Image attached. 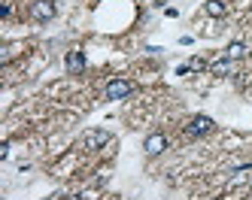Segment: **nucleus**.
Listing matches in <instances>:
<instances>
[{
  "label": "nucleus",
  "instance_id": "nucleus-1",
  "mask_svg": "<svg viewBox=\"0 0 252 200\" xmlns=\"http://www.w3.org/2000/svg\"><path fill=\"white\" fill-rule=\"evenodd\" d=\"M131 91H134V82L119 76V79H110V82H106V88H103V97H106V100H125V97L131 94Z\"/></svg>",
  "mask_w": 252,
  "mask_h": 200
},
{
  "label": "nucleus",
  "instance_id": "nucleus-2",
  "mask_svg": "<svg viewBox=\"0 0 252 200\" xmlns=\"http://www.w3.org/2000/svg\"><path fill=\"white\" fill-rule=\"evenodd\" d=\"M110 140H113L110 131L92 127V131H85V134H82V149H85V152H97V149H103V145L110 143Z\"/></svg>",
  "mask_w": 252,
  "mask_h": 200
},
{
  "label": "nucleus",
  "instance_id": "nucleus-3",
  "mask_svg": "<svg viewBox=\"0 0 252 200\" xmlns=\"http://www.w3.org/2000/svg\"><path fill=\"white\" fill-rule=\"evenodd\" d=\"M55 15H58L55 0H33L31 3V18L33 22H52Z\"/></svg>",
  "mask_w": 252,
  "mask_h": 200
},
{
  "label": "nucleus",
  "instance_id": "nucleus-4",
  "mask_svg": "<svg viewBox=\"0 0 252 200\" xmlns=\"http://www.w3.org/2000/svg\"><path fill=\"white\" fill-rule=\"evenodd\" d=\"M213 127H216V124H213V118H210V115H194V118L186 124V134L197 140V137H207Z\"/></svg>",
  "mask_w": 252,
  "mask_h": 200
},
{
  "label": "nucleus",
  "instance_id": "nucleus-5",
  "mask_svg": "<svg viewBox=\"0 0 252 200\" xmlns=\"http://www.w3.org/2000/svg\"><path fill=\"white\" fill-rule=\"evenodd\" d=\"M64 67H67V73H70V76H79V73L85 70V55H82L79 49L67 52V58H64Z\"/></svg>",
  "mask_w": 252,
  "mask_h": 200
},
{
  "label": "nucleus",
  "instance_id": "nucleus-6",
  "mask_svg": "<svg viewBox=\"0 0 252 200\" xmlns=\"http://www.w3.org/2000/svg\"><path fill=\"white\" fill-rule=\"evenodd\" d=\"M143 149H146V155H161V152H164L167 149V137L164 134H149L146 137V143H143Z\"/></svg>",
  "mask_w": 252,
  "mask_h": 200
},
{
  "label": "nucleus",
  "instance_id": "nucleus-7",
  "mask_svg": "<svg viewBox=\"0 0 252 200\" xmlns=\"http://www.w3.org/2000/svg\"><path fill=\"white\" fill-rule=\"evenodd\" d=\"M231 70H234V61L231 58H216L210 64V73L213 76H231Z\"/></svg>",
  "mask_w": 252,
  "mask_h": 200
},
{
  "label": "nucleus",
  "instance_id": "nucleus-8",
  "mask_svg": "<svg viewBox=\"0 0 252 200\" xmlns=\"http://www.w3.org/2000/svg\"><path fill=\"white\" fill-rule=\"evenodd\" d=\"M246 55V43H240V40H234L228 49H225V58H231V61H240Z\"/></svg>",
  "mask_w": 252,
  "mask_h": 200
},
{
  "label": "nucleus",
  "instance_id": "nucleus-9",
  "mask_svg": "<svg viewBox=\"0 0 252 200\" xmlns=\"http://www.w3.org/2000/svg\"><path fill=\"white\" fill-rule=\"evenodd\" d=\"M204 9H207L213 18H222V15H225V3H222V0H207Z\"/></svg>",
  "mask_w": 252,
  "mask_h": 200
},
{
  "label": "nucleus",
  "instance_id": "nucleus-10",
  "mask_svg": "<svg viewBox=\"0 0 252 200\" xmlns=\"http://www.w3.org/2000/svg\"><path fill=\"white\" fill-rule=\"evenodd\" d=\"M204 67H210V64H204L201 58H191V61H189V70H204Z\"/></svg>",
  "mask_w": 252,
  "mask_h": 200
}]
</instances>
